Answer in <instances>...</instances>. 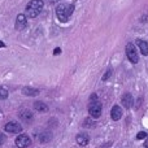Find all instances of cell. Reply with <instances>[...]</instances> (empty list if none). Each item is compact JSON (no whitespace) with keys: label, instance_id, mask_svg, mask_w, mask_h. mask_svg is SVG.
Masks as SVG:
<instances>
[{"label":"cell","instance_id":"11","mask_svg":"<svg viewBox=\"0 0 148 148\" xmlns=\"http://www.w3.org/2000/svg\"><path fill=\"white\" fill-rule=\"evenodd\" d=\"M136 44H138L139 49H140L142 55H144V56H147L148 55V43L144 40H142V39H136Z\"/></svg>","mask_w":148,"mask_h":148},{"label":"cell","instance_id":"4","mask_svg":"<svg viewBox=\"0 0 148 148\" xmlns=\"http://www.w3.org/2000/svg\"><path fill=\"white\" fill-rule=\"evenodd\" d=\"M101 110H103V107H101V104H100L99 101H95V103H91V104H90L88 113H90V116H91V117H94V118L100 117Z\"/></svg>","mask_w":148,"mask_h":148},{"label":"cell","instance_id":"13","mask_svg":"<svg viewBox=\"0 0 148 148\" xmlns=\"http://www.w3.org/2000/svg\"><path fill=\"white\" fill-rule=\"evenodd\" d=\"M22 94L26 95V96H35V95L39 94V90L38 88H33V87H23Z\"/></svg>","mask_w":148,"mask_h":148},{"label":"cell","instance_id":"16","mask_svg":"<svg viewBox=\"0 0 148 148\" xmlns=\"http://www.w3.org/2000/svg\"><path fill=\"white\" fill-rule=\"evenodd\" d=\"M51 139V134H46V135H40V142H47Z\"/></svg>","mask_w":148,"mask_h":148},{"label":"cell","instance_id":"9","mask_svg":"<svg viewBox=\"0 0 148 148\" xmlns=\"http://www.w3.org/2000/svg\"><path fill=\"white\" fill-rule=\"evenodd\" d=\"M88 140H90V138L86 133H81L77 135V143H78L81 147L87 146V144H88Z\"/></svg>","mask_w":148,"mask_h":148},{"label":"cell","instance_id":"22","mask_svg":"<svg viewBox=\"0 0 148 148\" xmlns=\"http://www.w3.org/2000/svg\"><path fill=\"white\" fill-rule=\"evenodd\" d=\"M144 147H146V148H148V138L146 139V142H144Z\"/></svg>","mask_w":148,"mask_h":148},{"label":"cell","instance_id":"1","mask_svg":"<svg viewBox=\"0 0 148 148\" xmlns=\"http://www.w3.org/2000/svg\"><path fill=\"white\" fill-rule=\"evenodd\" d=\"M74 12L73 4H59L56 7V17L60 22H68Z\"/></svg>","mask_w":148,"mask_h":148},{"label":"cell","instance_id":"17","mask_svg":"<svg viewBox=\"0 0 148 148\" xmlns=\"http://www.w3.org/2000/svg\"><path fill=\"white\" fill-rule=\"evenodd\" d=\"M147 138V133H144V131H140V133L136 134V139H144Z\"/></svg>","mask_w":148,"mask_h":148},{"label":"cell","instance_id":"23","mask_svg":"<svg viewBox=\"0 0 148 148\" xmlns=\"http://www.w3.org/2000/svg\"><path fill=\"white\" fill-rule=\"evenodd\" d=\"M0 47H4V43H3V42H0Z\"/></svg>","mask_w":148,"mask_h":148},{"label":"cell","instance_id":"10","mask_svg":"<svg viewBox=\"0 0 148 148\" xmlns=\"http://www.w3.org/2000/svg\"><path fill=\"white\" fill-rule=\"evenodd\" d=\"M121 101H122V105L126 108H131L133 107V96H131L130 94H125L122 96V99H121Z\"/></svg>","mask_w":148,"mask_h":148},{"label":"cell","instance_id":"15","mask_svg":"<svg viewBox=\"0 0 148 148\" xmlns=\"http://www.w3.org/2000/svg\"><path fill=\"white\" fill-rule=\"evenodd\" d=\"M8 97V90L4 87H0V100H4Z\"/></svg>","mask_w":148,"mask_h":148},{"label":"cell","instance_id":"5","mask_svg":"<svg viewBox=\"0 0 148 148\" xmlns=\"http://www.w3.org/2000/svg\"><path fill=\"white\" fill-rule=\"evenodd\" d=\"M4 130L7 131V133H10V134H17V133H21V131H22V127H21V126L18 125L17 122H14V121H10V122L5 123Z\"/></svg>","mask_w":148,"mask_h":148},{"label":"cell","instance_id":"20","mask_svg":"<svg viewBox=\"0 0 148 148\" xmlns=\"http://www.w3.org/2000/svg\"><path fill=\"white\" fill-rule=\"evenodd\" d=\"M5 142V138H4V135L3 134H0V146H3V143Z\"/></svg>","mask_w":148,"mask_h":148},{"label":"cell","instance_id":"6","mask_svg":"<svg viewBox=\"0 0 148 148\" xmlns=\"http://www.w3.org/2000/svg\"><path fill=\"white\" fill-rule=\"evenodd\" d=\"M31 144V139L27 135L22 134V135H18V138L16 139V146L18 148H26Z\"/></svg>","mask_w":148,"mask_h":148},{"label":"cell","instance_id":"18","mask_svg":"<svg viewBox=\"0 0 148 148\" xmlns=\"http://www.w3.org/2000/svg\"><path fill=\"white\" fill-rule=\"evenodd\" d=\"M95 101H97V96L96 94H92L91 97H90V103H95Z\"/></svg>","mask_w":148,"mask_h":148},{"label":"cell","instance_id":"7","mask_svg":"<svg viewBox=\"0 0 148 148\" xmlns=\"http://www.w3.org/2000/svg\"><path fill=\"white\" fill-rule=\"evenodd\" d=\"M27 25V20H26V16L25 14H18L17 18H16V30L21 31L26 27Z\"/></svg>","mask_w":148,"mask_h":148},{"label":"cell","instance_id":"8","mask_svg":"<svg viewBox=\"0 0 148 148\" xmlns=\"http://www.w3.org/2000/svg\"><path fill=\"white\" fill-rule=\"evenodd\" d=\"M110 117H112L113 121H118L121 117H122V108L120 105H114L110 110Z\"/></svg>","mask_w":148,"mask_h":148},{"label":"cell","instance_id":"14","mask_svg":"<svg viewBox=\"0 0 148 148\" xmlns=\"http://www.w3.org/2000/svg\"><path fill=\"white\" fill-rule=\"evenodd\" d=\"M34 108H35L38 112H47V110H48L47 104L46 103H43V101H35L34 103Z\"/></svg>","mask_w":148,"mask_h":148},{"label":"cell","instance_id":"3","mask_svg":"<svg viewBox=\"0 0 148 148\" xmlns=\"http://www.w3.org/2000/svg\"><path fill=\"white\" fill-rule=\"evenodd\" d=\"M126 55H127V59L130 60L133 64H136L139 61V56H138V51H136L135 46L133 43H129L126 46Z\"/></svg>","mask_w":148,"mask_h":148},{"label":"cell","instance_id":"19","mask_svg":"<svg viewBox=\"0 0 148 148\" xmlns=\"http://www.w3.org/2000/svg\"><path fill=\"white\" fill-rule=\"evenodd\" d=\"M110 73H112V70H108L107 73H105V75L103 77V81H107L108 78H109V75H110Z\"/></svg>","mask_w":148,"mask_h":148},{"label":"cell","instance_id":"2","mask_svg":"<svg viewBox=\"0 0 148 148\" xmlns=\"http://www.w3.org/2000/svg\"><path fill=\"white\" fill-rule=\"evenodd\" d=\"M44 7L43 0H31L26 7V16L29 18H35L39 16V13L42 12Z\"/></svg>","mask_w":148,"mask_h":148},{"label":"cell","instance_id":"12","mask_svg":"<svg viewBox=\"0 0 148 148\" xmlns=\"http://www.w3.org/2000/svg\"><path fill=\"white\" fill-rule=\"evenodd\" d=\"M20 117L22 121H25V122H31L33 121V113L30 112V110H22V112L20 113Z\"/></svg>","mask_w":148,"mask_h":148},{"label":"cell","instance_id":"21","mask_svg":"<svg viewBox=\"0 0 148 148\" xmlns=\"http://www.w3.org/2000/svg\"><path fill=\"white\" fill-rule=\"evenodd\" d=\"M53 53H55V55H59V53H61V49H60V48H56V49H55V51H53Z\"/></svg>","mask_w":148,"mask_h":148}]
</instances>
